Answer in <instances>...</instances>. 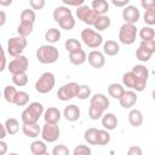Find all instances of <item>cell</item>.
Here are the masks:
<instances>
[{"instance_id": "cell-1", "label": "cell", "mask_w": 155, "mask_h": 155, "mask_svg": "<svg viewBox=\"0 0 155 155\" xmlns=\"http://www.w3.org/2000/svg\"><path fill=\"white\" fill-rule=\"evenodd\" d=\"M149 78V70L143 64H136L132 70L127 71L122 76V84L124 86L128 87L132 91L142 92L148 82Z\"/></svg>"}, {"instance_id": "cell-2", "label": "cell", "mask_w": 155, "mask_h": 155, "mask_svg": "<svg viewBox=\"0 0 155 155\" xmlns=\"http://www.w3.org/2000/svg\"><path fill=\"white\" fill-rule=\"evenodd\" d=\"M36 59L42 64H52L56 63L59 58V51L53 45H41L36 50Z\"/></svg>"}, {"instance_id": "cell-3", "label": "cell", "mask_w": 155, "mask_h": 155, "mask_svg": "<svg viewBox=\"0 0 155 155\" xmlns=\"http://www.w3.org/2000/svg\"><path fill=\"white\" fill-rule=\"evenodd\" d=\"M45 113L44 110V105L39 102H33L30 103L22 113L21 115V119H22V122L25 124V125H29V124H38L40 116H42Z\"/></svg>"}, {"instance_id": "cell-4", "label": "cell", "mask_w": 155, "mask_h": 155, "mask_svg": "<svg viewBox=\"0 0 155 155\" xmlns=\"http://www.w3.org/2000/svg\"><path fill=\"white\" fill-rule=\"evenodd\" d=\"M54 84H56L54 75L51 71H45L36 80L35 90H36V92H39L41 94H45V93H48V92H51L53 90Z\"/></svg>"}, {"instance_id": "cell-5", "label": "cell", "mask_w": 155, "mask_h": 155, "mask_svg": "<svg viewBox=\"0 0 155 155\" xmlns=\"http://www.w3.org/2000/svg\"><path fill=\"white\" fill-rule=\"evenodd\" d=\"M81 40L90 48H98L103 44L102 35L97 30H93L91 28L82 29V31H81Z\"/></svg>"}, {"instance_id": "cell-6", "label": "cell", "mask_w": 155, "mask_h": 155, "mask_svg": "<svg viewBox=\"0 0 155 155\" xmlns=\"http://www.w3.org/2000/svg\"><path fill=\"white\" fill-rule=\"evenodd\" d=\"M137 34H138V31H137L136 24L124 23L120 27V30H119V40H120L121 44L128 46V45H132L136 41Z\"/></svg>"}, {"instance_id": "cell-7", "label": "cell", "mask_w": 155, "mask_h": 155, "mask_svg": "<svg viewBox=\"0 0 155 155\" xmlns=\"http://www.w3.org/2000/svg\"><path fill=\"white\" fill-rule=\"evenodd\" d=\"M28 41L25 38L22 36H12L8 39L7 41V52L10 56H12L13 58L22 56L24 48L27 47Z\"/></svg>"}, {"instance_id": "cell-8", "label": "cell", "mask_w": 155, "mask_h": 155, "mask_svg": "<svg viewBox=\"0 0 155 155\" xmlns=\"http://www.w3.org/2000/svg\"><path fill=\"white\" fill-rule=\"evenodd\" d=\"M80 91V85L76 82H68L65 85H63L62 87H59L58 92H57V97L59 101L62 102H67L70 101L75 97H78Z\"/></svg>"}, {"instance_id": "cell-9", "label": "cell", "mask_w": 155, "mask_h": 155, "mask_svg": "<svg viewBox=\"0 0 155 155\" xmlns=\"http://www.w3.org/2000/svg\"><path fill=\"white\" fill-rule=\"evenodd\" d=\"M153 53H155V40L142 41L136 51V57L140 62H148L151 58Z\"/></svg>"}, {"instance_id": "cell-10", "label": "cell", "mask_w": 155, "mask_h": 155, "mask_svg": "<svg viewBox=\"0 0 155 155\" xmlns=\"http://www.w3.org/2000/svg\"><path fill=\"white\" fill-rule=\"evenodd\" d=\"M29 67V61L25 56H18L16 58H13L12 61H10V63L7 64V69L12 75L16 74H22V73H27Z\"/></svg>"}, {"instance_id": "cell-11", "label": "cell", "mask_w": 155, "mask_h": 155, "mask_svg": "<svg viewBox=\"0 0 155 155\" xmlns=\"http://www.w3.org/2000/svg\"><path fill=\"white\" fill-rule=\"evenodd\" d=\"M61 136V130L57 124H46L41 128V138L46 143H54Z\"/></svg>"}, {"instance_id": "cell-12", "label": "cell", "mask_w": 155, "mask_h": 155, "mask_svg": "<svg viewBox=\"0 0 155 155\" xmlns=\"http://www.w3.org/2000/svg\"><path fill=\"white\" fill-rule=\"evenodd\" d=\"M75 13H76V17L81 22H84L85 24H87V25H93L94 22H96V19H97V17H98L96 15V12L92 10L91 6L85 5V4L82 6H80V7H78Z\"/></svg>"}, {"instance_id": "cell-13", "label": "cell", "mask_w": 155, "mask_h": 155, "mask_svg": "<svg viewBox=\"0 0 155 155\" xmlns=\"http://www.w3.org/2000/svg\"><path fill=\"white\" fill-rule=\"evenodd\" d=\"M87 61L92 68L101 69L105 65V54L98 50H93L87 54Z\"/></svg>"}, {"instance_id": "cell-14", "label": "cell", "mask_w": 155, "mask_h": 155, "mask_svg": "<svg viewBox=\"0 0 155 155\" xmlns=\"http://www.w3.org/2000/svg\"><path fill=\"white\" fill-rule=\"evenodd\" d=\"M139 17H140L139 10L133 5H128L122 10V19L125 21V23L136 24L139 21Z\"/></svg>"}, {"instance_id": "cell-15", "label": "cell", "mask_w": 155, "mask_h": 155, "mask_svg": "<svg viewBox=\"0 0 155 155\" xmlns=\"http://www.w3.org/2000/svg\"><path fill=\"white\" fill-rule=\"evenodd\" d=\"M137 101H138L137 93L132 90H128V91H125L122 97L119 99V103L124 109H131L137 103Z\"/></svg>"}, {"instance_id": "cell-16", "label": "cell", "mask_w": 155, "mask_h": 155, "mask_svg": "<svg viewBox=\"0 0 155 155\" xmlns=\"http://www.w3.org/2000/svg\"><path fill=\"white\" fill-rule=\"evenodd\" d=\"M90 104L93 105V107H96V108H98V109H101V110H103V111H105L109 108L110 102H109V98L105 94H103V93H96V94H93L91 97Z\"/></svg>"}, {"instance_id": "cell-17", "label": "cell", "mask_w": 155, "mask_h": 155, "mask_svg": "<svg viewBox=\"0 0 155 155\" xmlns=\"http://www.w3.org/2000/svg\"><path fill=\"white\" fill-rule=\"evenodd\" d=\"M80 115H81V111H80V108L75 104H69L64 108V111H63V116L65 117V120L70 121V122H74V121H78L80 119Z\"/></svg>"}, {"instance_id": "cell-18", "label": "cell", "mask_w": 155, "mask_h": 155, "mask_svg": "<svg viewBox=\"0 0 155 155\" xmlns=\"http://www.w3.org/2000/svg\"><path fill=\"white\" fill-rule=\"evenodd\" d=\"M61 117H62L61 111L56 107H50L44 113V120L46 124H58Z\"/></svg>"}, {"instance_id": "cell-19", "label": "cell", "mask_w": 155, "mask_h": 155, "mask_svg": "<svg viewBox=\"0 0 155 155\" xmlns=\"http://www.w3.org/2000/svg\"><path fill=\"white\" fill-rule=\"evenodd\" d=\"M53 19H54V22H57V23H59V22H62V21H64L65 18H68V17H71L73 16V12H71V10L69 8V7H67V6H58V7H56L54 10H53Z\"/></svg>"}, {"instance_id": "cell-20", "label": "cell", "mask_w": 155, "mask_h": 155, "mask_svg": "<svg viewBox=\"0 0 155 155\" xmlns=\"http://www.w3.org/2000/svg\"><path fill=\"white\" fill-rule=\"evenodd\" d=\"M102 126L107 131H113L117 126V117L113 113H107L102 116Z\"/></svg>"}, {"instance_id": "cell-21", "label": "cell", "mask_w": 155, "mask_h": 155, "mask_svg": "<svg viewBox=\"0 0 155 155\" xmlns=\"http://www.w3.org/2000/svg\"><path fill=\"white\" fill-rule=\"evenodd\" d=\"M22 131L24 136H27L28 138H36L39 134H41V127L39 126V124H29V125L23 124Z\"/></svg>"}, {"instance_id": "cell-22", "label": "cell", "mask_w": 155, "mask_h": 155, "mask_svg": "<svg viewBox=\"0 0 155 155\" xmlns=\"http://www.w3.org/2000/svg\"><path fill=\"white\" fill-rule=\"evenodd\" d=\"M120 52V45L114 40H108L103 44V53L110 57L116 56Z\"/></svg>"}, {"instance_id": "cell-23", "label": "cell", "mask_w": 155, "mask_h": 155, "mask_svg": "<svg viewBox=\"0 0 155 155\" xmlns=\"http://www.w3.org/2000/svg\"><path fill=\"white\" fill-rule=\"evenodd\" d=\"M91 7L97 16H103L109 11V4L105 0H93L91 2Z\"/></svg>"}, {"instance_id": "cell-24", "label": "cell", "mask_w": 155, "mask_h": 155, "mask_svg": "<svg viewBox=\"0 0 155 155\" xmlns=\"http://www.w3.org/2000/svg\"><path fill=\"white\" fill-rule=\"evenodd\" d=\"M128 122L133 127H139L143 124V114L138 109H132L128 113Z\"/></svg>"}, {"instance_id": "cell-25", "label": "cell", "mask_w": 155, "mask_h": 155, "mask_svg": "<svg viewBox=\"0 0 155 155\" xmlns=\"http://www.w3.org/2000/svg\"><path fill=\"white\" fill-rule=\"evenodd\" d=\"M87 59V54L84 50H80L78 52H73V53H69V62L74 65H81L86 62Z\"/></svg>"}, {"instance_id": "cell-26", "label": "cell", "mask_w": 155, "mask_h": 155, "mask_svg": "<svg viewBox=\"0 0 155 155\" xmlns=\"http://www.w3.org/2000/svg\"><path fill=\"white\" fill-rule=\"evenodd\" d=\"M125 87L120 84H116V82H113L108 86V93L110 97L115 98V99H120L122 97V94L125 93Z\"/></svg>"}, {"instance_id": "cell-27", "label": "cell", "mask_w": 155, "mask_h": 155, "mask_svg": "<svg viewBox=\"0 0 155 155\" xmlns=\"http://www.w3.org/2000/svg\"><path fill=\"white\" fill-rule=\"evenodd\" d=\"M110 24H111L110 18L107 15H103V16H98L97 17L93 27H94V29H97V31H103V30L108 29L110 27Z\"/></svg>"}, {"instance_id": "cell-28", "label": "cell", "mask_w": 155, "mask_h": 155, "mask_svg": "<svg viewBox=\"0 0 155 155\" xmlns=\"http://www.w3.org/2000/svg\"><path fill=\"white\" fill-rule=\"evenodd\" d=\"M61 35L62 34H61V30L59 29H57V28H50L45 33V40L50 45H52V44H56V42H58L61 40Z\"/></svg>"}, {"instance_id": "cell-29", "label": "cell", "mask_w": 155, "mask_h": 155, "mask_svg": "<svg viewBox=\"0 0 155 155\" xmlns=\"http://www.w3.org/2000/svg\"><path fill=\"white\" fill-rule=\"evenodd\" d=\"M30 151L33 155H41L47 151V145L46 142L44 140H34L30 144Z\"/></svg>"}, {"instance_id": "cell-30", "label": "cell", "mask_w": 155, "mask_h": 155, "mask_svg": "<svg viewBox=\"0 0 155 155\" xmlns=\"http://www.w3.org/2000/svg\"><path fill=\"white\" fill-rule=\"evenodd\" d=\"M21 22L23 23H29V24H34L35 19H36V15L34 12L33 8H25L21 12Z\"/></svg>"}, {"instance_id": "cell-31", "label": "cell", "mask_w": 155, "mask_h": 155, "mask_svg": "<svg viewBox=\"0 0 155 155\" xmlns=\"http://www.w3.org/2000/svg\"><path fill=\"white\" fill-rule=\"evenodd\" d=\"M4 125H5V127H6L8 134H16V133L18 132V130H19V122H18V120L15 119V117H8V119H6V121L4 122Z\"/></svg>"}, {"instance_id": "cell-32", "label": "cell", "mask_w": 155, "mask_h": 155, "mask_svg": "<svg viewBox=\"0 0 155 155\" xmlns=\"http://www.w3.org/2000/svg\"><path fill=\"white\" fill-rule=\"evenodd\" d=\"M139 36L142 39V41H150V40H155V30L153 29V27L149 25H144L140 30H139Z\"/></svg>"}, {"instance_id": "cell-33", "label": "cell", "mask_w": 155, "mask_h": 155, "mask_svg": "<svg viewBox=\"0 0 155 155\" xmlns=\"http://www.w3.org/2000/svg\"><path fill=\"white\" fill-rule=\"evenodd\" d=\"M17 93H18V91L16 90V87L15 86H11V85H8V86H5V88H4V98H5V101L7 102V103H15V99H16V96H17Z\"/></svg>"}, {"instance_id": "cell-34", "label": "cell", "mask_w": 155, "mask_h": 155, "mask_svg": "<svg viewBox=\"0 0 155 155\" xmlns=\"http://www.w3.org/2000/svg\"><path fill=\"white\" fill-rule=\"evenodd\" d=\"M97 132H98V128H94V127L87 128L84 133L85 140L91 145H97Z\"/></svg>"}, {"instance_id": "cell-35", "label": "cell", "mask_w": 155, "mask_h": 155, "mask_svg": "<svg viewBox=\"0 0 155 155\" xmlns=\"http://www.w3.org/2000/svg\"><path fill=\"white\" fill-rule=\"evenodd\" d=\"M33 25L34 24H29V23H23L21 22L17 27V33H18V36H22V38H28L31 33H33Z\"/></svg>"}, {"instance_id": "cell-36", "label": "cell", "mask_w": 155, "mask_h": 155, "mask_svg": "<svg viewBox=\"0 0 155 155\" xmlns=\"http://www.w3.org/2000/svg\"><path fill=\"white\" fill-rule=\"evenodd\" d=\"M64 46H65V50H67L69 53L78 52V51L82 50V47H81V42H80L79 40H76V39H73V38H71V39H68V40L65 41Z\"/></svg>"}, {"instance_id": "cell-37", "label": "cell", "mask_w": 155, "mask_h": 155, "mask_svg": "<svg viewBox=\"0 0 155 155\" xmlns=\"http://www.w3.org/2000/svg\"><path fill=\"white\" fill-rule=\"evenodd\" d=\"M110 142V133L107 130H98L97 132V145H107Z\"/></svg>"}, {"instance_id": "cell-38", "label": "cell", "mask_w": 155, "mask_h": 155, "mask_svg": "<svg viewBox=\"0 0 155 155\" xmlns=\"http://www.w3.org/2000/svg\"><path fill=\"white\" fill-rule=\"evenodd\" d=\"M12 82L15 86L17 87H23L28 84V75L27 73H22V74H16L12 75Z\"/></svg>"}, {"instance_id": "cell-39", "label": "cell", "mask_w": 155, "mask_h": 155, "mask_svg": "<svg viewBox=\"0 0 155 155\" xmlns=\"http://www.w3.org/2000/svg\"><path fill=\"white\" fill-rule=\"evenodd\" d=\"M28 103H29V94L25 91H18L13 104H16L17 107H24Z\"/></svg>"}, {"instance_id": "cell-40", "label": "cell", "mask_w": 155, "mask_h": 155, "mask_svg": "<svg viewBox=\"0 0 155 155\" xmlns=\"http://www.w3.org/2000/svg\"><path fill=\"white\" fill-rule=\"evenodd\" d=\"M143 18H144V22L147 25H149V27L155 25V8L145 10Z\"/></svg>"}, {"instance_id": "cell-41", "label": "cell", "mask_w": 155, "mask_h": 155, "mask_svg": "<svg viewBox=\"0 0 155 155\" xmlns=\"http://www.w3.org/2000/svg\"><path fill=\"white\" fill-rule=\"evenodd\" d=\"M103 115H104V111L103 110H101V109H98V108H96V107H93V105L90 104V107H88V116H90L91 120L102 119Z\"/></svg>"}, {"instance_id": "cell-42", "label": "cell", "mask_w": 155, "mask_h": 155, "mask_svg": "<svg viewBox=\"0 0 155 155\" xmlns=\"http://www.w3.org/2000/svg\"><path fill=\"white\" fill-rule=\"evenodd\" d=\"M58 25H59L62 29H64V30H71V29L75 27V19H74L73 16H71V17H68V18H65L64 21L59 22Z\"/></svg>"}, {"instance_id": "cell-43", "label": "cell", "mask_w": 155, "mask_h": 155, "mask_svg": "<svg viewBox=\"0 0 155 155\" xmlns=\"http://www.w3.org/2000/svg\"><path fill=\"white\" fill-rule=\"evenodd\" d=\"M91 148L88 145H84V144H79L78 147H75L73 155H91Z\"/></svg>"}, {"instance_id": "cell-44", "label": "cell", "mask_w": 155, "mask_h": 155, "mask_svg": "<svg viewBox=\"0 0 155 155\" xmlns=\"http://www.w3.org/2000/svg\"><path fill=\"white\" fill-rule=\"evenodd\" d=\"M51 154L52 155H69V149L64 144H58V145L53 147Z\"/></svg>"}, {"instance_id": "cell-45", "label": "cell", "mask_w": 155, "mask_h": 155, "mask_svg": "<svg viewBox=\"0 0 155 155\" xmlns=\"http://www.w3.org/2000/svg\"><path fill=\"white\" fill-rule=\"evenodd\" d=\"M91 96V87L88 85H80V91L78 94L79 99H87Z\"/></svg>"}, {"instance_id": "cell-46", "label": "cell", "mask_w": 155, "mask_h": 155, "mask_svg": "<svg viewBox=\"0 0 155 155\" xmlns=\"http://www.w3.org/2000/svg\"><path fill=\"white\" fill-rule=\"evenodd\" d=\"M45 4H46L45 0H30L29 1V5L33 10H41V8H44Z\"/></svg>"}, {"instance_id": "cell-47", "label": "cell", "mask_w": 155, "mask_h": 155, "mask_svg": "<svg viewBox=\"0 0 155 155\" xmlns=\"http://www.w3.org/2000/svg\"><path fill=\"white\" fill-rule=\"evenodd\" d=\"M126 155H143V150L138 145H132V147L128 148Z\"/></svg>"}, {"instance_id": "cell-48", "label": "cell", "mask_w": 155, "mask_h": 155, "mask_svg": "<svg viewBox=\"0 0 155 155\" xmlns=\"http://www.w3.org/2000/svg\"><path fill=\"white\" fill-rule=\"evenodd\" d=\"M63 4L64 6L69 7V6H75L76 8L82 6L84 5V0H74V1H70V0H63Z\"/></svg>"}, {"instance_id": "cell-49", "label": "cell", "mask_w": 155, "mask_h": 155, "mask_svg": "<svg viewBox=\"0 0 155 155\" xmlns=\"http://www.w3.org/2000/svg\"><path fill=\"white\" fill-rule=\"evenodd\" d=\"M140 6L145 10L155 8V0H140Z\"/></svg>"}, {"instance_id": "cell-50", "label": "cell", "mask_w": 155, "mask_h": 155, "mask_svg": "<svg viewBox=\"0 0 155 155\" xmlns=\"http://www.w3.org/2000/svg\"><path fill=\"white\" fill-rule=\"evenodd\" d=\"M111 4L116 7H126L130 5V0H111Z\"/></svg>"}, {"instance_id": "cell-51", "label": "cell", "mask_w": 155, "mask_h": 155, "mask_svg": "<svg viewBox=\"0 0 155 155\" xmlns=\"http://www.w3.org/2000/svg\"><path fill=\"white\" fill-rule=\"evenodd\" d=\"M0 51H1V65H0V70L2 71L6 68V56H5V50L2 47H0Z\"/></svg>"}, {"instance_id": "cell-52", "label": "cell", "mask_w": 155, "mask_h": 155, "mask_svg": "<svg viewBox=\"0 0 155 155\" xmlns=\"http://www.w3.org/2000/svg\"><path fill=\"white\" fill-rule=\"evenodd\" d=\"M6 151H7V144L4 140H0V154L1 155H5Z\"/></svg>"}, {"instance_id": "cell-53", "label": "cell", "mask_w": 155, "mask_h": 155, "mask_svg": "<svg viewBox=\"0 0 155 155\" xmlns=\"http://www.w3.org/2000/svg\"><path fill=\"white\" fill-rule=\"evenodd\" d=\"M0 127H1V136H0V138H1V140H4V138L6 137L7 130H6V127H5V125H4V124H1V125H0Z\"/></svg>"}, {"instance_id": "cell-54", "label": "cell", "mask_w": 155, "mask_h": 155, "mask_svg": "<svg viewBox=\"0 0 155 155\" xmlns=\"http://www.w3.org/2000/svg\"><path fill=\"white\" fill-rule=\"evenodd\" d=\"M0 16H1V21H0V27H2V25L5 24V22H6V15H5V12H4V11H0Z\"/></svg>"}, {"instance_id": "cell-55", "label": "cell", "mask_w": 155, "mask_h": 155, "mask_svg": "<svg viewBox=\"0 0 155 155\" xmlns=\"http://www.w3.org/2000/svg\"><path fill=\"white\" fill-rule=\"evenodd\" d=\"M11 4H12V1H11V0H7V1L0 0V5H2V6H8V5H11Z\"/></svg>"}, {"instance_id": "cell-56", "label": "cell", "mask_w": 155, "mask_h": 155, "mask_svg": "<svg viewBox=\"0 0 155 155\" xmlns=\"http://www.w3.org/2000/svg\"><path fill=\"white\" fill-rule=\"evenodd\" d=\"M151 97H153V99L155 101V88L153 90V92H151Z\"/></svg>"}, {"instance_id": "cell-57", "label": "cell", "mask_w": 155, "mask_h": 155, "mask_svg": "<svg viewBox=\"0 0 155 155\" xmlns=\"http://www.w3.org/2000/svg\"><path fill=\"white\" fill-rule=\"evenodd\" d=\"M7 155H19V154H17V153H10V154H7Z\"/></svg>"}, {"instance_id": "cell-58", "label": "cell", "mask_w": 155, "mask_h": 155, "mask_svg": "<svg viewBox=\"0 0 155 155\" xmlns=\"http://www.w3.org/2000/svg\"><path fill=\"white\" fill-rule=\"evenodd\" d=\"M41 155H52V154H50L48 151H46V153H44V154H41Z\"/></svg>"}]
</instances>
